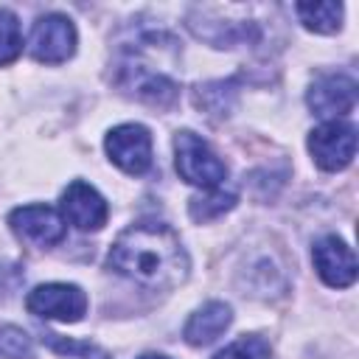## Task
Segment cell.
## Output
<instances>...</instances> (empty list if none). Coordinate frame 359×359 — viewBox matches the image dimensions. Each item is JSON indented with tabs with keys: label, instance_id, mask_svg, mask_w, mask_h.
Returning <instances> with one entry per match:
<instances>
[{
	"label": "cell",
	"instance_id": "8",
	"mask_svg": "<svg viewBox=\"0 0 359 359\" xmlns=\"http://www.w3.org/2000/svg\"><path fill=\"white\" fill-rule=\"evenodd\" d=\"M62 219H67L76 230H101L107 224V216H109V208H107V199L87 182L76 180L65 188L62 194Z\"/></svg>",
	"mask_w": 359,
	"mask_h": 359
},
{
	"label": "cell",
	"instance_id": "18",
	"mask_svg": "<svg viewBox=\"0 0 359 359\" xmlns=\"http://www.w3.org/2000/svg\"><path fill=\"white\" fill-rule=\"evenodd\" d=\"M95 359H107V356H101V353H98V356H95Z\"/></svg>",
	"mask_w": 359,
	"mask_h": 359
},
{
	"label": "cell",
	"instance_id": "11",
	"mask_svg": "<svg viewBox=\"0 0 359 359\" xmlns=\"http://www.w3.org/2000/svg\"><path fill=\"white\" fill-rule=\"evenodd\" d=\"M230 320H233L230 306L227 303H219V300H210L199 311L191 314V320L182 328V337L191 345H210L230 325Z\"/></svg>",
	"mask_w": 359,
	"mask_h": 359
},
{
	"label": "cell",
	"instance_id": "14",
	"mask_svg": "<svg viewBox=\"0 0 359 359\" xmlns=\"http://www.w3.org/2000/svg\"><path fill=\"white\" fill-rule=\"evenodd\" d=\"M22 50V34H20V20L14 11L0 8V65H8L20 56Z\"/></svg>",
	"mask_w": 359,
	"mask_h": 359
},
{
	"label": "cell",
	"instance_id": "2",
	"mask_svg": "<svg viewBox=\"0 0 359 359\" xmlns=\"http://www.w3.org/2000/svg\"><path fill=\"white\" fill-rule=\"evenodd\" d=\"M174 154H177V171L185 182L199 185L205 191H213L224 182L227 165L213 154V149L194 132H177L174 137Z\"/></svg>",
	"mask_w": 359,
	"mask_h": 359
},
{
	"label": "cell",
	"instance_id": "5",
	"mask_svg": "<svg viewBox=\"0 0 359 359\" xmlns=\"http://www.w3.org/2000/svg\"><path fill=\"white\" fill-rule=\"evenodd\" d=\"M28 50L36 62L59 65L76 50V28L65 14H45L34 22Z\"/></svg>",
	"mask_w": 359,
	"mask_h": 359
},
{
	"label": "cell",
	"instance_id": "17",
	"mask_svg": "<svg viewBox=\"0 0 359 359\" xmlns=\"http://www.w3.org/2000/svg\"><path fill=\"white\" fill-rule=\"evenodd\" d=\"M137 359H168V356H160V353H143V356H137Z\"/></svg>",
	"mask_w": 359,
	"mask_h": 359
},
{
	"label": "cell",
	"instance_id": "9",
	"mask_svg": "<svg viewBox=\"0 0 359 359\" xmlns=\"http://www.w3.org/2000/svg\"><path fill=\"white\" fill-rule=\"evenodd\" d=\"M306 101H309L314 115H320L325 121H339L356 104V81L351 76H342V73L323 76L311 84Z\"/></svg>",
	"mask_w": 359,
	"mask_h": 359
},
{
	"label": "cell",
	"instance_id": "15",
	"mask_svg": "<svg viewBox=\"0 0 359 359\" xmlns=\"http://www.w3.org/2000/svg\"><path fill=\"white\" fill-rule=\"evenodd\" d=\"M213 359H272V351L261 337H238Z\"/></svg>",
	"mask_w": 359,
	"mask_h": 359
},
{
	"label": "cell",
	"instance_id": "16",
	"mask_svg": "<svg viewBox=\"0 0 359 359\" xmlns=\"http://www.w3.org/2000/svg\"><path fill=\"white\" fill-rule=\"evenodd\" d=\"M0 356L28 359L31 356V337L17 325H3L0 328Z\"/></svg>",
	"mask_w": 359,
	"mask_h": 359
},
{
	"label": "cell",
	"instance_id": "10",
	"mask_svg": "<svg viewBox=\"0 0 359 359\" xmlns=\"http://www.w3.org/2000/svg\"><path fill=\"white\" fill-rule=\"evenodd\" d=\"M311 261L317 266V275L334 289H345L356 280V255L337 236L320 238L311 250Z\"/></svg>",
	"mask_w": 359,
	"mask_h": 359
},
{
	"label": "cell",
	"instance_id": "6",
	"mask_svg": "<svg viewBox=\"0 0 359 359\" xmlns=\"http://www.w3.org/2000/svg\"><path fill=\"white\" fill-rule=\"evenodd\" d=\"M104 146H107L109 160L121 171H126L132 177L146 174L149 165H151V135L140 123H121V126H115L107 135Z\"/></svg>",
	"mask_w": 359,
	"mask_h": 359
},
{
	"label": "cell",
	"instance_id": "3",
	"mask_svg": "<svg viewBox=\"0 0 359 359\" xmlns=\"http://www.w3.org/2000/svg\"><path fill=\"white\" fill-rule=\"evenodd\" d=\"M309 151L323 171H342L356 154V129L345 121H325L309 135Z\"/></svg>",
	"mask_w": 359,
	"mask_h": 359
},
{
	"label": "cell",
	"instance_id": "12",
	"mask_svg": "<svg viewBox=\"0 0 359 359\" xmlns=\"http://www.w3.org/2000/svg\"><path fill=\"white\" fill-rule=\"evenodd\" d=\"M294 11L300 22L317 34H334L342 20V3H297Z\"/></svg>",
	"mask_w": 359,
	"mask_h": 359
},
{
	"label": "cell",
	"instance_id": "13",
	"mask_svg": "<svg viewBox=\"0 0 359 359\" xmlns=\"http://www.w3.org/2000/svg\"><path fill=\"white\" fill-rule=\"evenodd\" d=\"M233 205H236V194H230V191L224 194L222 188H213V191H208L202 196H194L191 205H188V213H191L194 222H208V219L222 216Z\"/></svg>",
	"mask_w": 359,
	"mask_h": 359
},
{
	"label": "cell",
	"instance_id": "4",
	"mask_svg": "<svg viewBox=\"0 0 359 359\" xmlns=\"http://www.w3.org/2000/svg\"><path fill=\"white\" fill-rule=\"evenodd\" d=\"M25 306L45 320L79 323L87 311V294L76 283H42L25 297Z\"/></svg>",
	"mask_w": 359,
	"mask_h": 359
},
{
	"label": "cell",
	"instance_id": "1",
	"mask_svg": "<svg viewBox=\"0 0 359 359\" xmlns=\"http://www.w3.org/2000/svg\"><path fill=\"white\" fill-rule=\"evenodd\" d=\"M107 264L146 289H174L188 278L191 261L174 233L163 222H140L126 227L109 247Z\"/></svg>",
	"mask_w": 359,
	"mask_h": 359
},
{
	"label": "cell",
	"instance_id": "7",
	"mask_svg": "<svg viewBox=\"0 0 359 359\" xmlns=\"http://www.w3.org/2000/svg\"><path fill=\"white\" fill-rule=\"evenodd\" d=\"M8 224L22 241L34 247H50L65 238V219L48 205H22L11 210Z\"/></svg>",
	"mask_w": 359,
	"mask_h": 359
}]
</instances>
